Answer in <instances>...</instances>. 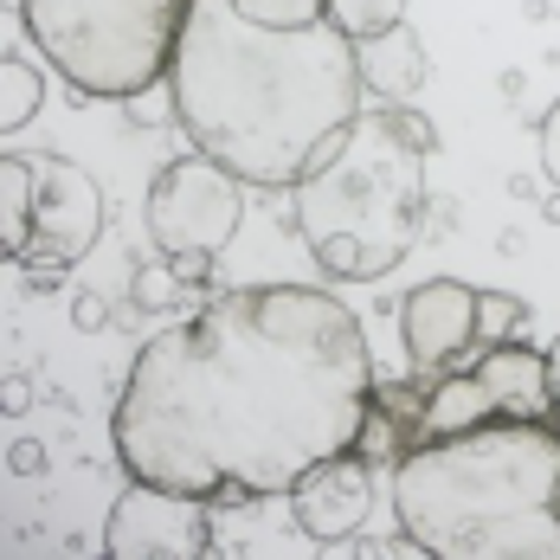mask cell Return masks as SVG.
I'll return each mask as SVG.
<instances>
[{
	"mask_svg": "<svg viewBox=\"0 0 560 560\" xmlns=\"http://www.w3.org/2000/svg\"><path fill=\"white\" fill-rule=\"evenodd\" d=\"M374 387L368 329L336 290L238 283L136 348L110 445L136 483L245 509L361 445Z\"/></svg>",
	"mask_w": 560,
	"mask_h": 560,
	"instance_id": "6da1fadb",
	"label": "cell"
},
{
	"mask_svg": "<svg viewBox=\"0 0 560 560\" xmlns=\"http://www.w3.org/2000/svg\"><path fill=\"white\" fill-rule=\"evenodd\" d=\"M168 78L180 136L245 187H296L368 110L361 52L336 20L258 26L232 0H187Z\"/></svg>",
	"mask_w": 560,
	"mask_h": 560,
	"instance_id": "7a4b0ae2",
	"label": "cell"
},
{
	"mask_svg": "<svg viewBox=\"0 0 560 560\" xmlns=\"http://www.w3.org/2000/svg\"><path fill=\"white\" fill-rule=\"evenodd\" d=\"M393 515L432 560H560V419H483L393 464Z\"/></svg>",
	"mask_w": 560,
	"mask_h": 560,
	"instance_id": "3957f363",
	"label": "cell"
},
{
	"mask_svg": "<svg viewBox=\"0 0 560 560\" xmlns=\"http://www.w3.org/2000/svg\"><path fill=\"white\" fill-rule=\"evenodd\" d=\"M439 129L406 104L361 110L341 142L290 187L303 252L336 283H374L406 265L425 225V162Z\"/></svg>",
	"mask_w": 560,
	"mask_h": 560,
	"instance_id": "277c9868",
	"label": "cell"
},
{
	"mask_svg": "<svg viewBox=\"0 0 560 560\" xmlns=\"http://www.w3.org/2000/svg\"><path fill=\"white\" fill-rule=\"evenodd\" d=\"M26 39L78 97L122 104L168 78L187 0H20Z\"/></svg>",
	"mask_w": 560,
	"mask_h": 560,
	"instance_id": "5b68a950",
	"label": "cell"
},
{
	"mask_svg": "<svg viewBox=\"0 0 560 560\" xmlns=\"http://www.w3.org/2000/svg\"><path fill=\"white\" fill-rule=\"evenodd\" d=\"M238 220H245V180L225 162L187 149V155H174L168 168H155V187H149V238L180 271L187 290H207L220 252L238 238Z\"/></svg>",
	"mask_w": 560,
	"mask_h": 560,
	"instance_id": "8992f818",
	"label": "cell"
},
{
	"mask_svg": "<svg viewBox=\"0 0 560 560\" xmlns=\"http://www.w3.org/2000/svg\"><path fill=\"white\" fill-rule=\"evenodd\" d=\"M33 168V245L26 271H71L104 238V187L71 155H26Z\"/></svg>",
	"mask_w": 560,
	"mask_h": 560,
	"instance_id": "52a82bcc",
	"label": "cell"
},
{
	"mask_svg": "<svg viewBox=\"0 0 560 560\" xmlns=\"http://www.w3.org/2000/svg\"><path fill=\"white\" fill-rule=\"evenodd\" d=\"M104 555L116 560H142V555H220V528H213V503L200 497H180V490H155V483H136L116 497L110 522H104Z\"/></svg>",
	"mask_w": 560,
	"mask_h": 560,
	"instance_id": "ba28073f",
	"label": "cell"
},
{
	"mask_svg": "<svg viewBox=\"0 0 560 560\" xmlns=\"http://www.w3.org/2000/svg\"><path fill=\"white\" fill-rule=\"evenodd\" d=\"M399 341L412 374H445L464 354H477V290L457 278H432L406 290L399 303Z\"/></svg>",
	"mask_w": 560,
	"mask_h": 560,
	"instance_id": "9c48e42d",
	"label": "cell"
},
{
	"mask_svg": "<svg viewBox=\"0 0 560 560\" xmlns=\"http://www.w3.org/2000/svg\"><path fill=\"white\" fill-rule=\"evenodd\" d=\"M290 515L310 541L336 548V541H354L374 515V457L354 445L341 457H323L296 490H290Z\"/></svg>",
	"mask_w": 560,
	"mask_h": 560,
	"instance_id": "30bf717a",
	"label": "cell"
},
{
	"mask_svg": "<svg viewBox=\"0 0 560 560\" xmlns=\"http://www.w3.org/2000/svg\"><path fill=\"white\" fill-rule=\"evenodd\" d=\"M470 374L497 393V412L503 419H555V387H548V354L541 348L509 336L497 348H477V368Z\"/></svg>",
	"mask_w": 560,
	"mask_h": 560,
	"instance_id": "8fae6325",
	"label": "cell"
},
{
	"mask_svg": "<svg viewBox=\"0 0 560 560\" xmlns=\"http://www.w3.org/2000/svg\"><path fill=\"white\" fill-rule=\"evenodd\" d=\"M425 374L412 381H381L374 387V406H368V432H361V451L374 464H399L412 445H425Z\"/></svg>",
	"mask_w": 560,
	"mask_h": 560,
	"instance_id": "7c38bea8",
	"label": "cell"
},
{
	"mask_svg": "<svg viewBox=\"0 0 560 560\" xmlns=\"http://www.w3.org/2000/svg\"><path fill=\"white\" fill-rule=\"evenodd\" d=\"M361 52V84H368V97H381V104H406L425 78H432V58L419 46V33L399 20L387 33H374V39H361L354 46Z\"/></svg>",
	"mask_w": 560,
	"mask_h": 560,
	"instance_id": "4fadbf2b",
	"label": "cell"
},
{
	"mask_svg": "<svg viewBox=\"0 0 560 560\" xmlns=\"http://www.w3.org/2000/svg\"><path fill=\"white\" fill-rule=\"evenodd\" d=\"M483 419H503L497 412V393L483 387L477 374H432L425 387V439H451V432H470Z\"/></svg>",
	"mask_w": 560,
	"mask_h": 560,
	"instance_id": "5bb4252c",
	"label": "cell"
},
{
	"mask_svg": "<svg viewBox=\"0 0 560 560\" xmlns=\"http://www.w3.org/2000/svg\"><path fill=\"white\" fill-rule=\"evenodd\" d=\"M26 245H33V168L7 142V155H0V258L20 265Z\"/></svg>",
	"mask_w": 560,
	"mask_h": 560,
	"instance_id": "9a60e30c",
	"label": "cell"
},
{
	"mask_svg": "<svg viewBox=\"0 0 560 560\" xmlns=\"http://www.w3.org/2000/svg\"><path fill=\"white\" fill-rule=\"evenodd\" d=\"M39 97H46V84H39V71L26 65V58H0V136L13 142L33 116H39Z\"/></svg>",
	"mask_w": 560,
	"mask_h": 560,
	"instance_id": "2e32d148",
	"label": "cell"
},
{
	"mask_svg": "<svg viewBox=\"0 0 560 560\" xmlns=\"http://www.w3.org/2000/svg\"><path fill=\"white\" fill-rule=\"evenodd\" d=\"M329 20L361 46V39H374V33H387V26L406 20V0H329Z\"/></svg>",
	"mask_w": 560,
	"mask_h": 560,
	"instance_id": "e0dca14e",
	"label": "cell"
},
{
	"mask_svg": "<svg viewBox=\"0 0 560 560\" xmlns=\"http://www.w3.org/2000/svg\"><path fill=\"white\" fill-rule=\"evenodd\" d=\"M528 323V303L509 290H477V348H497Z\"/></svg>",
	"mask_w": 560,
	"mask_h": 560,
	"instance_id": "ac0fdd59",
	"label": "cell"
},
{
	"mask_svg": "<svg viewBox=\"0 0 560 560\" xmlns=\"http://www.w3.org/2000/svg\"><path fill=\"white\" fill-rule=\"evenodd\" d=\"M116 110H122V122H129V129H168V122H180V104H174V78H155V84L129 91Z\"/></svg>",
	"mask_w": 560,
	"mask_h": 560,
	"instance_id": "d6986e66",
	"label": "cell"
},
{
	"mask_svg": "<svg viewBox=\"0 0 560 560\" xmlns=\"http://www.w3.org/2000/svg\"><path fill=\"white\" fill-rule=\"evenodd\" d=\"M180 296H187V283H180V271H174L168 258H162V265H142L136 283H129V303H136L142 316H162V310H174Z\"/></svg>",
	"mask_w": 560,
	"mask_h": 560,
	"instance_id": "ffe728a7",
	"label": "cell"
},
{
	"mask_svg": "<svg viewBox=\"0 0 560 560\" xmlns=\"http://www.w3.org/2000/svg\"><path fill=\"white\" fill-rule=\"evenodd\" d=\"M245 20H258V26H316V20H329V0H232Z\"/></svg>",
	"mask_w": 560,
	"mask_h": 560,
	"instance_id": "44dd1931",
	"label": "cell"
},
{
	"mask_svg": "<svg viewBox=\"0 0 560 560\" xmlns=\"http://www.w3.org/2000/svg\"><path fill=\"white\" fill-rule=\"evenodd\" d=\"M535 149H541V174H548V187L560 194V97L541 110V122H535Z\"/></svg>",
	"mask_w": 560,
	"mask_h": 560,
	"instance_id": "7402d4cb",
	"label": "cell"
},
{
	"mask_svg": "<svg viewBox=\"0 0 560 560\" xmlns=\"http://www.w3.org/2000/svg\"><path fill=\"white\" fill-rule=\"evenodd\" d=\"M71 329H78V336H104V329H110V296L78 290V296H71Z\"/></svg>",
	"mask_w": 560,
	"mask_h": 560,
	"instance_id": "603a6c76",
	"label": "cell"
},
{
	"mask_svg": "<svg viewBox=\"0 0 560 560\" xmlns=\"http://www.w3.org/2000/svg\"><path fill=\"white\" fill-rule=\"evenodd\" d=\"M7 470H13V477H39V470H46V445H39V439L7 445Z\"/></svg>",
	"mask_w": 560,
	"mask_h": 560,
	"instance_id": "cb8c5ba5",
	"label": "cell"
},
{
	"mask_svg": "<svg viewBox=\"0 0 560 560\" xmlns=\"http://www.w3.org/2000/svg\"><path fill=\"white\" fill-rule=\"evenodd\" d=\"M0 406H7V419L33 406V393H26V381H20V374H7V387H0Z\"/></svg>",
	"mask_w": 560,
	"mask_h": 560,
	"instance_id": "d4e9b609",
	"label": "cell"
},
{
	"mask_svg": "<svg viewBox=\"0 0 560 560\" xmlns=\"http://www.w3.org/2000/svg\"><path fill=\"white\" fill-rule=\"evenodd\" d=\"M548 387H555V419H560V341L548 348Z\"/></svg>",
	"mask_w": 560,
	"mask_h": 560,
	"instance_id": "484cf974",
	"label": "cell"
}]
</instances>
